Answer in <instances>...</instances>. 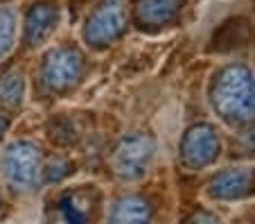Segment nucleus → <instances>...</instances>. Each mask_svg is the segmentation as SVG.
Instances as JSON below:
<instances>
[{"mask_svg":"<svg viewBox=\"0 0 255 224\" xmlns=\"http://www.w3.org/2000/svg\"><path fill=\"white\" fill-rule=\"evenodd\" d=\"M210 102L228 125H246L255 118V77L246 66L233 63L219 70L210 88Z\"/></svg>","mask_w":255,"mask_h":224,"instance_id":"nucleus-1","label":"nucleus"},{"mask_svg":"<svg viewBox=\"0 0 255 224\" xmlns=\"http://www.w3.org/2000/svg\"><path fill=\"white\" fill-rule=\"evenodd\" d=\"M0 170L5 181L16 190H32L43 177V154L41 147L29 141H16L0 159Z\"/></svg>","mask_w":255,"mask_h":224,"instance_id":"nucleus-2","label":"nucleus"},{"mask_svg":"<svg viewBox=\"0 0 255 224\" xmlns=\"http://www.w3.org/2000/svg\"><path fill=\"white\" fill-rule=\"evenodd\" d=\"M84 73V57L77 48H54L45 54L41 66V84L50 93H63L72 88L82 79Z\"/></svg>","mask_w":255,"mask_h":224,"instance_id":"nucleus-3","label":"nucleus"},{"mask_svg":"<svg viewBox=\"0 0 255 224\" xmlns=\"http://www.w3.org/2000/svg\"><path fill=\"white\" fill-rule=\"evenodd\" d=\"M151 159H154V141L144 134H129L116 145L111 166L120 179L135 181L147 172Z\"/></svg>","mask_w":255,"mask_h":224,"instance_id":"nucleus-4","label":"nucleus"},{"mask_svg":"<svg viewBox=\"0 0 255 224\" xmlns=\"http://www.w3.org/2000/svg\"><path fill=\"white\" fill-rule=\"evenodd\" d=\"M127 27L122 0H102L84 25V39L93 45H109L120 39Z\"/></svg>","mask_w":255,"mask_h":224,"instance_id":"nucleus-5","label":"nucleus"},{"mask_svg":"<svg viewBox=\"0 0 255 224\" xmlns=\"http://www.w3.org/2000/svg\"><path fill=\"white\" fill-rule=\"evenodd\" d=\"M222 152L219 136L210 125H194L185 132L181 141V163L190 170H201L217 161V156Z\"/></svg>","mask_w":255,"mask_h":224,"instance_id":"nucleus-6","label":"nucleus"},{"mask_svg":"<svg viewBox=\"0 0 255 224\" xmlns=\"http://www.w3.org/2000/svg\"><path fill=\"white\" fill-rule=\"evenodd\" d=\"M255 188V170L251 168H233V170L219 172L208 184V197L210 200H240L249 195Z\"/></svg>","mask_w":255,"mask_h":224,"instance_id":"nucleus-7","label":"nucleus"},{"mask_svg":"<svg viewBox=\"0 0 255 224\" xmlns=\"http://www.w3.org/2000/svg\"><path fill=\"white\" fill-rule=\"evenodd\" d=\"M59 23V7L52 2H36L25 16V43L36 48L50 39Z\"/></svg>","mask_w":255,"mask_h":224,"instance_id":"nucleus-8","label":"nucleus"},{"mask_svg":"<svg viewBox=\"0 0 255 224\" xmlns=\"http://www.w3.org/2000/svg\"><path fill=\"white\" fill-rule=\"evenodd\" d=\"M59 224H91L93 218V200L86 190H70L59 197L57 206Z\"/></svg>","mask_w":255,"mask_h":224,"instance_id":"nucleus-9","label":"nucleus"},{"mask_svg":"<svg viewBox=\"0 0 255 224\" xmlns=\"http://www.w3.org/2000/svg\"><path fill=\"white\" fill-rule=\"evenodd\" d=\"M183 7V0H135V18L140 25L160 27L176 18Z\"/></svg>","mask_w":255,"mask_h":224,"instance_id":"nucleus-10","label":"nucleus"},{"mask_svg":"<svg viewBox=\"0 0 255 224\" xmlns=\"http://www.w3.org/2000/svg\"><path fill=\"white\" fill-rule=\"evenodd\" d=\"M109 224H151V209L138 195L120 197L109 213Z\"/></svg>","mask_w":255,"mask_h":224,"instance_id":"nucleus-11","label":"nucleus"},{"mask_svg":"<svg viewBox=\"0 0 255 224\" xmlns=\"http://www.w3.org/2000/svg\"><path fill=\"white\" fill-rule=\"evenodd\" d=\"M25 98V79L18 70H9L0 79V104L5 109H18Z\"/></svg>","mask_w":255,"mask_h":224,"instance_id":"nucleus-12","label":"nucleus"},{"mask_svg":"<svg viewBox=\"0 0 255 224\" xmlns=\"http://www.w3.org/2000/svg\"><path fill=\"white\" fill-rule=\"evenodd\" d=\"M14 36H16L14 14L7 7H0V59L14 48Z\"/></svg>","mask_w":255,"mask_h":224,"instance_id":"nucleus-13","label":"nucleus"},{"mask_svg":"<svg viewBox=\"0 0 255 224\" xmlns=\"http://www.w3.org/2000/svg\"><path fill=\"white\" fill-rule=\"evenodd\" d=\"M185 224H222V220H217L212 213H206V211H199Z\"/></svg>","mask_w":255,"mask_h":224,"instance_id":"nucleus-14","label":"nucleus"},{"mask_svg":"<svg viewBox=\"0 0 255 224\" xmlns=\"http://www.w3.org/2000/svg\"><path fill=\"white\" fill-rule=\"evenodd\" d=\"M7 132V120L2 116H0V138H2V134Z\"/></svg>","mask_w":255,"mask_h":224,"instance_id":"nucleus-15","label":"nucleus"}]
</instances>
